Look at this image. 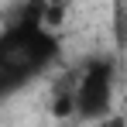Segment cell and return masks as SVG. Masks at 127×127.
<instances>
[{"mask_svg":"<svg viewBox=\"0 0 127 127\" xmlns=\"http://www.w3.org/2000/svg\"><path fill=\"white\" fill-rule=\"evenodd\" d=\"M45 7L48 0L21 3L17 17H10L0 31V100L31 83L59 55V38L45 24Z\"/></svg>","mask_w":127,"mask_h":127,"instance_id":"obj_1","label":"cell"},{"mask_svg":"<svg viewBox=\"0 0 127 127\" xmlns=\"http://www.w3.org/2000/svg\"><path fill=\"white\" fill-rule=\"evenodd\" d=\"M72 93H76V117L83 120L103 117L113 100V62L93 59L79 72H72Z\"/></svg>","mask_w":127,"mask_h":127,"instance_id":"obj_2","label":"cell"},{"mask_svg":"<svg viewBox=\"0 0 127 127\" xmlns=\"http://www.w3.org/2000/svg\"><path fill=\"white\" fill-rule=\"evenodd\" d=\"M48 3H59V7H65V0H48Z\"/></svg>","mask_w":127,"mask_h":127,"instance_id":"obj_3","label":"cell"}]
</instances>
